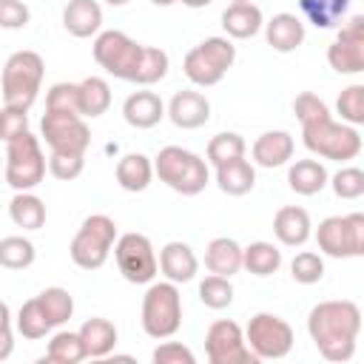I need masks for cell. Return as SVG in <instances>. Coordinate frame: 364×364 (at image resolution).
I'll use <instances>...</instances> for the list:
<instances>
[{
  "mask_svg": "<svg viewBox=\"0 0 364 364\" xmlns=\"http://www.w3.org/2000/svg\"><path fill=\"white\" fill-rule=\"evenodd\" d=\"M48 165H46V154L40 148V136H34L31 131L14 136L11 142H6V182L14 191H31L43 182Z\"/></svg>",
  "mask_w": 364,
  "mask_h": 364,
  "instance_id": "cell-8",
  "label": "cell"
},
{
  "mask_svg": "<svg viewBox=\"0 0 364 364\" xmlns=\"http://www.w3.org/2000/svg\"><path fill=\"white\" fill-rule=\"evenodd\" d=\"M63 28L71 37H94L102 28V9L97 0H68L63 9Z\"/></svg>",
  "mask_w": 364,
  "mask_h": 364,
  "instance_id": "cell-20",
  "label": "cell"
},
{
  "mask_svg": "<svg viewBox=\"0 0 364 364\" xmlns=\"http://www.w3.org/2000/svg\"><path fill=\"white\" fill-rule=\"evenodd\" d=\"M301 139L310 154H316L321 159H333V162H347L361 154V134L355 131V125L336 122L330 114L318 117L313 122H304Z\"/></svg>",
  "mask_w": 364,
  "mask_h": 364,
  "instance_id": "cell-4",
  "label": "cell"
},
{
  "mask_svg": "<svg viewBox=\"0 0 364 364\" xmlns=\"http://www.w3.org/2000/svg\"><path fill=\"white\" fill-rule=\"evenodd\" d=\"M205 267L210 273H216V276H225V279L236 276L242 270V247H239V242L230 239V236L210 239L208 247H205Z\"/></svg>",
  "mask_w": 364,
  "mask_h": 364,
  "instance_id": "cell-23",
  "label": "cell"
},
{
  "mask_svg": "<svg viewBox=\"0 0 364 364\" xmlns=\"http://www.w3.org/2000/svg\"><path fill=\"white\" fill-rule=\"evenodd\" d=\"M299 9L316 28H333L347 14L350 0H299Z\"/></svg>",
  "mask_w": 364,
  "mask_h": 364,
  "instance_id": "cell-31",
  "label": "cell"
},
{
  "mask_svg": "<svg viewBox=\"0 0 364 364\" xmlns=\"http://www.w3.org/2000/svg\"><path fill=\"white\" fill-rule=\"evenodd\" d=\"M159 270H162V276L168 279V282H173V284H185V282H191L193 276H196V270H199V259H196V253L191 250V245H185V242H168L162 250H159Z\"/></svg>",
  "mask_w": 364,
  "mask_h": 364,
  "instance_id": "cell-19",
  "label": "cell"
},
{
  "mask_svg": "<svg viewBox=\"0 0 364 364\" xmlns=\"http://www.w3.org/2000/svg\"><path fill=\"white\" fill-rule=\"evenodd\" d=\"M151 3H154V6H173L176 0H151Z\"/></svg>",
  "mask_w": 364,
  "mask_h": 364,
  "instance_id": "cell-52",
  "label": "cell"
},
{
  "mask_svg": "<svg viewBox=\"0 0 364 364\" xmlns=\"http://www.w3.org/2000/svg\"><path fill=\"white\" fill-rule=\"evenodd\" d=\"M327 63L338 74H361L364 71V46H353V43L336 40L327 48Z\"/></svg>",
  "mask_w": 364,
  "mask_h": 364,
  "instance_id": "cell-35",
  "label": "cell"
},
{
  "mask_svg": "<svg viewBox=\"0 0 364 364\" xmlns=\"http://www.w3.org/2000/svg\"><path fill=\"white\" fill-rule=\"evenodd\" d=\"M114 259L125 282L131 284H151L159 262L154 253V245L145 233H122L114 242Z\"/></svg>",
  "mask_w": 364,
  "mask_h": 364,
  "instance_id": "cell-12",
  "label": "cell"
},
{
  "mask_svg": "<svg viewBox=\"0 0 364 364\" xmlns=\"http://www.w3.org/2000/svg\"><path fill=\"white\" fill-rule=\"evenodd\" d=\"M37 301H40V307H43V313H46L51 327H63L74 313V299H71V293L65 287H46L37 296Z\"/></svg>",
  "mask_w": 364,
  "mask_h": 364,
  "instance_id": "cell-33",
  "label": "cell"
},
{
  "mask_svg": "<svg viewBox=\"0 0 364 364\" xmlns=\"http://www.w3.org/2000/svg\"><path fill=\"white\" fill-rule=\"evenodd\" d=\"M293 136L287 131H264L253 142V162L259 168H282L293 159Z\"/></svg>",
  "mask_w": 364,
  "mask_h": 364,
  "instance_id": "cell-22",
  "label": "cell"
},
{
  "mask_svg": "<svg viewBox=\"0 0 364 364\" xmlns=\"http://www.w3.org/2000/svg\"><path fill=\"white\" fill-rule=\"evenodd\" d=\"M245 139H242V134H236V131H222V134H216V136H210V142H208V162L216 168V165H222V162H230V159H239V156H245Z\"/></svg>",
  "mask_w": 364,
  "mask_h": 364,
  "instance_id": "cell-37",
  "label": "cell"
},
{
  "mask_svg": "<svg viewBox=\"0 0 364 364\" xmlns=\"http://www.w3.org/2000/svg\"><path fill=\"white\" fill-rule=\"evenodd\" d=\"M361 330V310L350 299L318 301L307 316V333L327 361H350Z\"/></svg>",
  "mask_w": 364,
  "mask_h": 364,
  "instance_id": "cell-1",
  "label": "cell"
},
{
  "mask_svg": "<svg viewBox=\"0 0 364 364\" xmlns=\"http://www.w3.org/2000/svg\"><path fill=\"white\" fill-rule=\"evenodd\" d=\"M293 114H296L299 122L304 125V122H313V119H318V117H327L330 108H327V102H324L321 97H316L313 91H301V94L293 100Z\"/></svg>",
  "mask_w": 364,
  "mask_h": 364,
  "instance_id": "cell-46",
  "label": "cell"
},
{
  "mask_svg": "<svg viewBox=\"0 0 364 364\" xmlns=\"http://www.w3.org/2000/svg\"><path fill=\"white\" fill-rule=\"evenodd\" d=\"M262 26H264L262 9L253 0H233L222 11V28L233 40H250L262 31Z\"/></svg>",
  "mask_w": 364,
  "mask_h": 364,
  "instance_id": "cell-16",
  "label": "cell"
},
{
  "mask_svg": "<svg viewBox=\"0 0 364 364\" xmlns=\"http://www.w3.org/2000/svg\"><path fill=\"white\" fill-rule=\"evenodd\" d=\"M48 330H51V324H48V318H46V313H43L37 296L28 299V301H23V307L17 310V333H20L23 338L37 341V338H43Z\"/></svg>",
  "mask_w": 364,
  "mask_h": 364,
  "instance_id": "cell-36",
  "label": "cell"
},
{
  "mask_svg": "<svg viewBox=\"0 0 364 364\" xmlns=\"http://www.w3.org/2000/svg\"><path fill=\"white\" fill-rule=\"evenodd\" d=\"M40 136L51 151L85 154L91 145V131L80 114L71 111H46L40 119Z\"/></svg>",
  "mask_w": 364,
  "mask_h": 364,
  "instance_id": "cell-13",
  "label": "cell"
},
{
  "mask_svg": "<svg viewBox=\"0 0 364 364\" xmlns=\"http://www.w3.org/2000/svg\"><path fill=\"white\" fill-rule=\"evenodd\" d=\"M105 3H108V6H125L128 0H105Z\"/></svg>",
  "mask_w": 364,
  "mask_h": 364,
  "instance_id": "cell-53",
  "label": "cell"
},
{
  "mask_svg": "<svg viewBox=\"0 0 364 364\" xmlns=\"http://www.w3.org/2000/svg\"><path fill=\"white\" fill-rule=\"evenodd\" d=\"M293 341H296L293 327L276 313H256L245 327V344L259 361L284 358L293 350Z\"/></svg>",
  "mask_w": 364,
  "mask_h": 364,
  "instance_id": "cell-11",
  "label": "cell"
},
{
  "mask_svg": "<svg viewBox=\"0 0 364 364\" xmlns=\"http://www.w3.org/2000/svg\"><path fill=\"white\" fill-rule=\"evenodd\" d=\"M82 156H85V154L51 151L48 159H46L48 173H51L54 179H60V182H71V179H77V176L82 173V168H85V159H82Z\"/></svg>",
  "mask_w": 364,
  "mask_h": 364,
  "instance_id": "cell-42",
  "label": "cell"
},
{
  "mask_svg": "<svg viewBox=\"0 0 364 364\" xmlns=\"http://www.w3.org/2000/svg\"><path fill=\"white\" fill-rule=\"evenodd\" d=\"M316 242L324 256L333 259H355L364 253V216H327L316 228Z\"/></svg>",
  "mask_w": 364,
  "mask_h": 364,
  "instance_id": "cell-10",
  "label": "cell"
},
{
  "mask_svg": "<svg viewBox=\"0 0 364 364\" xmlns=\"http://www.w3.org/2000/svg\"><path fill=\"white\" fill-rule=\"evenodd\" d=\"M117 242V225L105 213H91L82 219L80 230L71 239V262L82 270H100Z\"/></svg>",
  "mask_w": 364,
  "mask_h": 364,
  "instance_id": "cell-6",
  "label": "cell"
},
{
  "mask_svg": "<svg viewBox=\"0 0 364 364\" xmlns=\"http://www.w3.org/2000/svg\"><path fill=\"white\" fill-rule=\"evenodd\" d=\"M154 173L159 176V182H165L171 191L182 196H196L210 182L208 162L199 154L179 148V145H165L154 156Z\"/></svg>",
  "mask_w": 364,
  "mask_h": 364,
  "instance_id": "cell-2",
  "label": "cell"
},
{
  "mask_svg": "<svg viewBox=\"0 0 364 364\" xmlns=\"http://www.w3.org/2000/svg\"><path fill=\"white\" fill-rule=\"evenodd\" d=\"M290 276L299 284H316L324 276V259L318 253H313V250H301L290 262Z\"/></svg>",
  "mask_w": 364,
  "mask_h": 364,
  "instance_id": "cell-41",
  "label": "cell"
},
{
  "mask_svg": "<svg viewBox=\"0 0 364 364\" xmlns=\"http://www.w3.org/2000/svg\"><path fill=\"white\" fill-rule=\"evenodd\" d=\"M154 364H193L196 355L191 353V347H185L182 341H162L154 353H151Z\"/></svg>",
  "mask_w": 364,
  "mask_h": 364,
  "instance_id": "cell-47",
  "label": "cell"
},
{
  "mask_svg": "<svg viewBox=\"0 0 364 364\" xmlns=\"http://www.w3.org/2000/svg\"><path fill=\"white\" fill-rule=\"evenodd\" d=\"M46 111L80 114V88H77V82H54L46 94Z\"/></svg>",
  "mask_w": 364,
  "mask_h": 364,
  "instance_id": "cell-44",
  "label": "cell"
},
{
  "mask_svg": "<svg viewBox=\"0 0 364 364\" xmlns=\"http://www.w3.org/2000/svg\"><path fill=\"white\" fill-rule=\"evenodd\" d=\"M82 358H88V355H85V347H82L80 336L71 333V330H60V333L51 336L43 361H54V364H80Z\"/></svg>",
  "mask_w": 364,
  "mask_h": 364,
  "instance_id": "cell-32",
  "label": "cell"
},
{
  "mask_svg": "<svg viewBox=\"0 0 364 364\" xmlns=\"http://www.w3.org/2000/svg\"><path fill=\"white\" fill-rule=\"evenodd\" d=\"M154 179V162L145 154H125L117 162V185L128 193H139Z\"/></svg>",
  "mask_w": 364,
  "mask_h": 364,
  "instance_id": "cell-27",
  "label": "cell"
},
{
  "mask_svg": "<svg viewBox=\"0 0 364 364\" xmlns=\"http://www.w3.org/2000/svg\"><path fill=\"white\" fill-rule=\"evenodd\" d=\"M43 74H46V63L37 51H14L0 74V91H3V105L11 108H23L28 111L40 94L43 85Z\"/></svg>",
  "mask_w": 364,
  "mask_h": 364,
  "instance_id": "cell-3",
  "label": "cell"
},
{
  "mask_svg": "<svg viewBox=\"0 0 364 364\" xmlns=\"http://www.w3.org/2000/svg\"><path fill=\"white\" fill-rule=\"evenodd\" d=\"M28 20H31V11L23 0H0V28L17 31V28H26Z\"/></svg>",
  "mask_w": 364,
  "mask_h": 364,
  "instance_id": "cell-48",
  "label": "cell"
},
{
  "mask_svg": "<svg viewBox=\"0 0 364 364\" xmlns=\"http://www.w3.org/2000/svg\"><path fill=\"white\" fill-rule=\"evenodd\" d=\"M14 350V333H11V310L6 301H0V361H6Z\"/></svg>",
  "mask_w": 364,
  "mask_h": 364,
  "instance_id": "cell-49",
  "label": "cell"
},
{
  "mask_svg": "<svg viewBox=\"0 0 364 364\" xmlns=\"http://www.w3.org/2000/svg\"><path fill=\"white\" fill-rule=\"evenodd\" d=\"M327 168L318 159H296L287 171V185L290 191H296L299 196H316L327 188Z\"/></svg>",
  "mask_w": 364,
  "mask_h": 364,
  "instance_id": "cell-25",
  "label": "cell"
},
{
  "mask_svg": "<svg viewBox=\"0 0 364 364\" xmlns=\"http://www.w3.org/2000/svg\"><path fill=\"white\" fill-rule=\"evenodd\" d=\"M338 40L341 43H353V46H364V17L361 14H353L347 23H341Z\"/></svg>",
  "mask_w": 364,
  "mask_h": 364,
  "instance_id": "cell-50",
  "label": "cell"
},
{
  "mask_svg": "<svg viewBox=\"0 0 364 364\" xmlns=\"http://www.w3.org/2000/svg\"><path fill=\"white\" fill-rule=\"evenodd\" d=\"M122 117L131 128L145 131V128H154L165 119V102L154 91H134L122 102Z\"/></svg>",
  "mask_w": 364,
  "mask_h": 364,
  "instance_id": "cell-18",
  "label": "cell"
},
{
  "mask_svg": "<svg viewBox=\"0 0 364 364\" xmlns=\"http://www.w3.org/2000/svg\"><path fill=\"white\" fill-rule=\"evenodd\" d=\"M233 60H236V46L228 37H208L185 54L182 71L193 85L208 88V85H216L228 74Z\"/></svg>",
  "mask_w": 364,
  "mask_h": 364,
  "instance_id": "cell-7",
  "label": "cell"
},
{
  "mask_svg": "<svg viewBox=\"0 0 364 364\" xmlns=\"http://www.w3.org/2000/svg\"><path fill=\"white\" fill-rule=\"evenodd\" d=\"M165 117L182 128V131H193V128H202L208 119H210V102L202 91H176L165 108Z\"/></svg>",
  "mask_w": 364,
  "mask_h": 364,
  "instance_id": "cell-15",
  "label": "cell"
},
{
  "mask_svg": "<svg viewBox=\"0 0 364 364\" xmlns=\"http://www.w3.org/2000/svg\"><path fill=\"white\" fill-rule=\"evenodd\" d=\"M205 353L210 364H256L259 361L245 344V330L230 318H219L208 327Z\"/></svg>",
  "mask_w": 364,
  "mask_h": 364,
  "instance_id": "cell-14",
  "label": "cell"
},
{
  "mask_svg": "<svg viewBox=\"0 0 364 364\" xmlns=\"http://www.w3.org/2000/svg\"><path fill=\"white\" fill-rule=\"evenodd\" d=\"M34 245L26 236H6L0 239V267L6 270H26L34 264Z\"/></svg>",
  "mask_w": 364,
  "mask_h": 364,
  "instance_id": "cell-34",
  "label": "cell"
},
{
  "mask_svg": "<svg viewBox=\"0 0 364 364\" xmlns=\"http://www.w3.org/2000/svg\"><path fill=\"white\" fill-rule=\"evenodd\" d=\"M273 233H276V239H279L282 245H287V247L304 245V242L310 239V233H313L310 213H307L304 208H299V205H284V208H279L276 216H273Z\"/></svg>",
  "mask_w": 364,
  "mask_h": 364,
  "instance_id": "cell-21",
  "label": "cell"
},
{
  "mask_svg": "<svg viewBox=\"0 0 364 364\" xmlns=\"http://www.w3.org/2000/svg\"><path fill=\"white\" fill-rule=\"evenodd\" d=\"M9 216L23 230H40L46 225V202L31 191H17L9 202Z\"/></svg>",
  "mask_w": 364,
  "mask_h": 364,
  "instance_id": "cell-28",
  "label": "cell"
},
{
  "mask_svg": "<svg viewBox=\"0 0 364 364\" xmlns=\"http://www.w3.org/2000/svg\"><path fill=\"white\" fill-rule=\"evenodd\" d=\"M176 3H182V6H188V9H205V6H210L213 0H176Z\"/></svg>",
  "mask_w": 364,
  "mask_h": 364,
  "instance_id": "cell-51",
  "label": "cell"
},
{
  "mask_svg": "<svg viewBox=\"0 0 364 364\" xmlns=\"http://www.w3.org/2000/svg\"><path fill=\"white\" fill-rule=\"evenodd\" d=\"M142 51H145L142 43L131 40L125 31H117V28L100 31L97 40H94L97 65L105 74H111L117 80H128V82L136 80V71H139V63H142Z\"/></svg>",
  "mask_w": 364,
  "mask_h": 364,
  "instance_id": "cell-9",
  "label": "cell"
},
{
  "mask_svg": "<svg viewBox=\"0 0 364 364\" xmlns=\"http://www.w3.org/2000/svg\"><path fill=\"white\" fill-rule=\"evenodd\" d=\"M182 327V296L173 282H151L142 296V330L151 338H171Z\"/></svg>",
  "mask_w": 364,
  "mask_h": 364,
  "instance_id": "cell-5",
  "label": "cell"
},
{
  "mask_svg": "<svg viewBox=\"0 0 364 364\" xmlns=\"http://www.w3.org/2000/svg\"><path fill=\"white\" fill-rule=\"evenodd\" d=\"M336 111L341 117V122L347 125H361L364 122V85L361 82H353L347 85L338 100H336Z\"/></svg>",
  "mask_w": 364,
  "mask_h": 364,
  "instance_id": "cell-40",
  "label": "cell"
},
{
  "mask_svg": "<svg viewBox=\"0 0 364 364\" xmlns=\"http://www.w3.org/2000/svg\"><path fill=\"white\" fill-rule=\"evenodd\" d=\"M82 347H85V355L88 358H108L117 347V327L108 321V318H85L82 327L77 330Z\"/></svg>",
  "mask_w": 364,
  "mask_h": 364,
  "instance_id": "cell-24",
  "label": "cell"
},
{
  "mask_svg": "<svg viewBox=\"0 0 364 364\" xmlns=\"http://www.w3.org/2000/svg\"><path fill=\"white\" fill-rule=\"evenodd\" d=\"M80 88V117L94 119L102 117L111 105V85L102 77H85L82 82H77Z\"/></svg>",
  "mask_w": 364,
  "mask_h": 364,
  "instance_id": "cell-30",
  "label": "cell"
},
{
  "mask_svg": "<svg viewBox=\"0 0 364 364\" xmlns=\"http://www.w3.org/2000/svg\"><path fill=\"white\" fill-rule=\"evenodd\" d=\"M216 185L228 196H245L256 185V171L245 156L222 162V165H216Z\"/></svg>",
  "mask_w": 364,
  "mask_h": 364,
  "instance_id": "cell-26",
  "label": "cell"
},
{
  "mask_svg": "<svg viewBox=\"0 0 364 364\" xmlns=\"http://www.w3.org/2000/svg\"><path fill=\"white\" fill-rule=\"evenodd\" d=\"M262 28H264L267 46L279 54H290L304 43V23H301V17H296L290 11L273 14Z\"/></svg>",
  "mask_w": 364,
  "mask_h": 364,
  "instance_id": "cell-17",
  "label": "cell"
},
{
  "mask_svg": "<svg viewBox=\"0 0 364 364\" xmlns=\"http://www.w3.org/2000/svg\"><path fill=\"white\" fill-rule=\"evenodd\" d=\"M242 267L253 276H273L282 267V250L273 242H250L242 247Z\"/></svg>",
  "mask_w": 364,
  "mask_h": 364,
  "instance_id": "cell-29",
  "label": "cell"
},
{
  "mask_svg": "<svg viewBox=\"0 0 364 364\" xmlns=\"http://www.w3.org/2000/svg\"><path fill=\"white\" fill-rule=\"evenodd\" d=\"M327 185H333V193L338 196V199H358L361 193H364V171L361 168H341V171H336L330 179H327Z\"/></svg>",
  "mask_w": 364,
  "mask_h": 364,
  "instance_id": "cell-43",
  "label": "cell"
},
{
  "mask_svg": "<svg viewBox=\"0 0 364 364\" xmlns=\"http://www.w3.org/2000/svg\"><path fill=\"white\" fill-rule=\"evenodd\" d=\"M26 131H28V111L3 105L0 108V139L3 142H11L14 136H20Z\"/></svg>",
  "mask_w": 364,
  "mask_h": 364,
  "instance_id": "cell-45",
  "label": "cell"
},
{
  "mask_svg": "<svg viewBox=\"0 0 364 364\" xmlns=\"http://www.w3.org/2000/svg\"><path fill=\"white\" fill-rule=\"evenodd\" d=\"M168 65H171V60H168V54L162 48L145 46L142 63H139V71H136V80L134 82L136 85H154V82H159L168 74Z\"/></svg>",
  "mask_w": 364,
  "mask_h": 364,
  "instance_id": "cell-39",
  "label": "cell"
},
{
  "mask_svg": "<svg viewBox=\"0 0 364 364\" xmlns=\"http://www.w3.org/2000/svg\"><path fill=\"white\" fill-rule=\"evenodd\" d=\"M199 301H202L205 307H210V310H225V307H230V304H233V284H230V279L216 276V273L205 276V279L199 282Z\"/></svg>",
  "mask_w": 364,
  "mask_h": 364,
  "instance_id": "cell-38",
  "label": "cell"
}]
</instances>
